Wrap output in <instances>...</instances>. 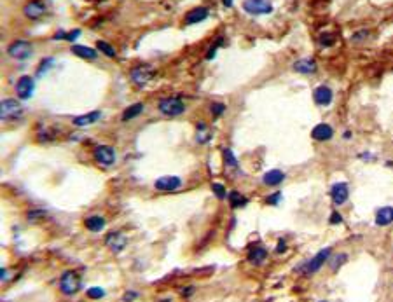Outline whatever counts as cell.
I'll return each mask as SVG.
<instances>
[{
	"label": "cell",
	"mask_w": 393,
	"mask_h": 302,
	"mask_svg": "<svg viewBox=\"0 0 393 302\" xmlns=\"http://www.w3.org/2000/svg\"><path fill=\"white\" fill-rule=\"evenodd\" d=\"M79 35H81V30H74V32H68L67 33V40H68V42H74V40L77 39Z\"/></svg>",
	"instance_id": "35"
},
{
	"label": "cell",
	"mask_w": 393,
	"mask_h": 302,
	"mask_svg": "<svg viewBox=\"0 0 393 302\" xmlns=\"http://www.w3.org/2000/svg\"><path fill=\"white\" fill-rule=\"evenodd\" d=\"M33 91H35V81L30 75H23V77L18 79L16 82V95L19 96L21 100H28L33 96Z\"/></svg>",
	"instance_id": "8"
},
{
	"label": "cell",
	"mask_w": 393,
	"mask_h": 302,
	"mask_svg": "<svg viewBox=\"0 0 393 302\" xmlns=\"http://www.w3.org/2000/svg\"><path fill=\"white\" fill-rule=\"evenodd\" d=\"M243 11L248 12V14H252V16L271 14L273 4H271V0H245Z\"/></svg>",
	"instance_id": "5"
},
{
	"label": "cell",
	"mask_w": 393,
	"mask_h": 302,
	"mask_svg": "<svg viewBox=\"0 0 393 302\" xmlns=\"http://www.w3.org/2000/svg\"><path fill=\"white\" fill-rule=\"evenodd\" d=\"M100 119H101V112L93 110V112H88V114H84V115H77V117L74 119V124L79 126V128H83V126L95 124V122L100 121Z\"/></svg>",
	"instance_id": "18"
},
{
	"label": "cell",
	"mask_w": 393,
	"mask_h": 302,
	"mask_svg": "<svg viewBox=\"0 0 393 302\" xmlns=\"http://www.w3.org/2000/svg\"><path fill=\"white\" fill-rule=\"evenodd\" d=\"M103 227H105V218L98 217V215H93V217L86 218V229H88V231L100 232Z\"/></svg>",
	"instance_id": "24"
},
{
	"label": "cell",
	"mask_w": 393,
	"mask_h": 302,
	"mask_svg": "<svg viewBox=\"0 0 393 302\" xmlns=\"http://www.w3.org/2000/svg\"><path fill=\"white\" fill-rule=\"evenodd\" d=\"M343 222V217H341L337 211H334L332 215H330V224H341Z\"/></svg>",
	"instance_id": "36"
},
{
	"label": "cell",
	"mask_w": 393,
	"mask_h": 302,
	"mask_svg": "<svg viewBox=\"0 0 393 302\" xmlns=\"http://www.w3.org/2000/svg\"><path fill=\"white\" fill-rule=\"evenodd\" d=\"M97 49L100 51L101 54H105L107 58H115V56H117V51H115V47L110 46L108 42H105V40H97Z\"/></svg>",
	"instance_id": "25"
},
{
	"label": "cell",
	"mask_w": 393,
	"mask_h": 302,
	"mask_svg": "<svg viewBox=\"0 0 393 302\" xmlns=\"http://www.w3.org/2000/svg\"><path fill=\"white\" fill-rule=\"evenodd\" d=\"M143 112V103H133L129 105L128 108H126L124 112H122V121H131V119L138 117L140 114Z\"/></svg>",
	"instance_id": "23"
},
{
	"label": "cell",
	"mask_w": 393,
	"mask_h": 302,
	"mask_svg": "<svg viewBox=\"0 0 393 302\" xmlns=\"http://www.w3.org/2000/svg\"><path fill=\"white\" fill-rule=\"evenodd\" d=\"M224 163H225V166L231 168V170H236V168H238V159L234 157L232 150H229V149L224 150Z\"/></svg>",
	"instance_id": "28"
},
{
	"label": "cell",
	"mask_w": 393,
	"mask_h": 302,
	"mask_svg": "<svg viewBox=\"0 0 393 302\" xmlns=\"http://www.w3.org/2000/svg\"><path fill=\"white\" fill-rule=\"evenodd\" d=\"M276 252H278V253L285 252V241H282V243H280V245H278V250H276Z\"/></svg>",
	"instance_id": "40"
},
{
	"label": "cell",
	"mask_w": 393,
	"mask_h": 302,
	"mask_svg": "<svg viewBox=\"0 0 393 302\" xmlns=\"http://www.w3.org/2000/svg\"><path fill=\"white\" fill-rule=\"evenodd\" d=\"M208 9L206 7H196V9H193V11H189L186 14V18H184V23L186 25H196V23H201V21H204V19L208 18Z\"/></svg>",
	"instance_id": "16"
},
{
	"label": "cell",
	"mask_w": 393,
	"mask_h": 302,
	"mask_svg": "<svg viewBox=\"0 0 393 302\" xmlns=\"http://www.w3.org/2000/svg\"><path fill=\"white\" fill-rule=\"evenodd\" d=\"M318 42L322 44V46H332V44L336 42V33H322Z\"/></svg>",
	"instance_id": "30"
},
{
	"label": "cell",
	"mask_w": 393,
	"mask_h": 302,
	"mask_svg": "<svg viewBox=\"0 0 393 302\" xmlns=\"http://www.w3.org/2000/svg\"><path fill=\"white\" fill-rule=\"evenodd\" d=\"M182 185V180H180L179 177H161L157 178L156 184H154V187L157 189V191H177V189Z\"/></svg>",
	"instance_id": "14"
},
{
	"label": "cell",
	"mask_w": 393,
	"mask_h": 302,
	"mask_svg": "<svg viewBox=\"0 0 393 302\" xmlns=\"http://www.w3.org/2000/svg\"><path fill=\"white\" fill-rule=\"evenodd\" d=\"M264 184L266 185H271V187H275V185H280L283 180H285V173H283L282 170H271L268 171V173L264 175Z\"/></svg>",
	"instance_id": "21"
},
{
	"label": "cell",
	"mask_w": 393,
	"mask_h": 302,
	"mask_svg": "<svg viewBox=\"0 0 393 302\" xmlns=\"http://www.w3.org/2000/svg\"><path fill=\"white\" fill-rule=\"evenodd\" d=\"M72 53L75 54V56L83 58V60H97V49H93V47H88V46H72Z\"/></svg>",
	"instance_id": "20"
},
{
	"label": "cell",
	"mask_w": 393,
	"mask_h": 302,
	"mask_svg": "<svg viewBox=\"0 0 393 302\" xmlns=\"http://www.w3.org/2000/svg\"><path fill=\"white\" fill-rule=\"evenodd\" d=\"M95 159L103 166H110L115 163V150L108 145H100L95 150Z\"/></svg>",
	"instance_id": "10"
},
{
	"label": "cell",
	"mask_w": 393,
	"mask_h": 302,
	"mask_svg": "<svg viewBox=\"0 0 393 302\" xmlns=\"http://www.w3.org/2000/svg\"><path fill=\"white\" fill-rule=\"evenodd\" d=\"M210 138H211V131L206 128L204 122H199V124H197V142L206 143V142H210Z\"/></svg>",
	"instance_id": "27"
},
{
	"label": "cell",
	"mask_w": 393,
	"mask_h": 302,
	"mask_svg": "<svg viewBox=\"0 0 393 302\" xmlns=\"http://www.w3.org/2000/svg\"><path fill=\"white\" fill-rule=\"evenodd\" d=\"M135 297H136L135 292H133V294H126V295H124V301H133V299H135Z\"/></svg>",
	"instance_id": "39"
},
{
	"label": "cell",
	"mask_w": 393,
	"mask_h": 302,
	"mask_svg": "<svg viewBox=\"0 0 393 302\" xmlns=\"http://www.w3.org/2000/svg\"><path fill=\"white\" fill-rule=\"evenodd\" d=\"M23 14L28 19H39L46 14V4L42 0H30L28 4L23 7Z\"/></svg>",
	"instance_id": "9"
},
{
	"label": "cell",
	"mask_w": 393,
	"mask_h": 302,
	"mask_svg": "<svg viewBox=\"0 0 393 302\" xmlns=\"http://www.w3.org/2000/svg\"><path fill=\"white\" fill-rule=\"evenodd\" d=\"M393 222V208L392 206H385L379 208L378 213H376V224L378 225H390Z\"/></svg>",
	"instance_id": "19"
},
{
	"label": "cell",
	"mask_w": 393,
	"mask_h": 302,
	"mask_svg": "<svg viewBox=\"0 0 393 302\" xmlns=\"http://www.w3.org/2000/svg\"><path fill=\"white\" fill-rule=\"evenodd\" d=\"M313 98H314V101H316L318 105H322V107H327V105L332 103L334 93H332V89H330L329 86H318V88L314 89Z\"/></svg>",
	"instance_id": "13"
},
{
	"label": "cell",
	"mask_w": 393,
	"mask_h": 302,
	"mask_svg": "<svg viewBox=\"0 0 393 302\" xmlns=\"http://www.w3.org/2000/svg\"><path fill=\"white\" fill-rule=\"evenodd\" d=\"M334 135V129L330 128L329 124H318L314 126L313 131H311V136H313L316 142H327V140H330Z\"/></svg>",
	"instance_id": "17"
},
{
	"label": "cell",
	"mask_w": 393,
	"mask_h": 302,
	"mask_svg": "<svg viewBox=\"0 0 393 302\" xmlns=\"http://www.w3.org/2000/svg\"><path fill=\"white\" fill-rule=\"evenodd\" d=\"M292 68L297 72V74L309 75V74H314V72H316L318 65H316V61H314V60H309V58H302V60H297L295 63H294Z\"/></svg>",
	"instance_id": "15"
},
{
	"label": "cell",
	"mask_w": 393,
	"mask_h": 302,
	"mask_svg": "<svg viewBox=\"0 0 393 302\" xmlns=\"http://www.w3.org/2000/svg\"><path fill=\"white\" fill-rule=\"evenodd\" d=\"M88 297L90 299H101L105 297V290L103 288H98V287H93L88 290Z\"/></svg>",
	"instance_id": "31"
},
{
	"label": "cell",
	"mask_w": 393,
	"mask_h": 302,
	"mask_svg": "<svg viewBox=\"0 0 393 302\" xmlns=\"http://www.w3.org/2000/svg\"><path fill=\"white\" fill-rule=\"evenodd\" d=\"M330 257V248H323L320 250L316 255L313 257V259L309 260V262L304 264V267H300L299 273H304V274H313L316 273V271L320 269V267L323 266V264L327 262V259Z\"/></svg>",
	"instance_id": "6"
},
{
	"label": "cell",
	"mask_w": 393,
	"mask_h": 302,
	"mask_svg": "<svg viewBox=\"0 0 393 302\" xmlns=\"http://www.w3.org/2000/svg\"><path fill=\"white\" fill-rule=\"evenodd\" d=\"M32 53H33V46L28 40H14V42L9 44V47H7V54L18 61L28 60V58L32 56Z\"/></svg>",
	"instance_id": "4"
},
{
	"label": "cell",
	"mask_w": 393,
	"mask_h": 302,
	"mask_svg": "<svg viewBox=\"0 0 393 302\" xmlns=\"http://www.w3.org/2000/svg\"><path fill=\"white\" fill-rule=\"evenodd\" d=\"M54 63V60L53 58H46V60H42L40 61V65H39V70H37V77H42L44 74H46L47 70H49V65H53Z\"/></svg>",
	"instance_id": "29"
},
{
	"label": "cell",
	"mask_w": 393,
	"mask_h": 302,
	"mask_svg": "<svg viewBox=\"0 0 393 302\" xmlns=\"http://www.w3.org/2000/svg\"><path fill=\"white\" fill-rule=\"evenodd\" d=\"M229 203H231V206L232 208H243L245 204L248 203V199L245 198L243 194H240V192H231L229 194Z\"/></svg>",
	"instance_id": "26"
},
{
	"label": "cell",
	"mask_w": 393,
	"mask_h": 302,
	"mask_svg": "<svg viewBox=\"0 0 393 302\" xmlns=\"http://www.w3.org/2000/svg\"><path fill=\"white\" fill-rule=\"evenodd\" d=\"M280 199H282V192H275V196L268 199V203H269V204H276V203H278V201H280Z\"/></svg>",
	"instance_id": "37"
},
{
	"label": "cell",
	"mask_w": 393,
	"mask_h": 302,
	"mask_svg": "<svg viewBox=\"0 0 393 302\" xmlns=\"http://www.w3.org/2000/svg\"><path fill=\"white\" fill-rule=\"evenodd\" d=\"M224 7H232V0H222Z\"/></svg>",
	"instance_id": "41"
},
{
	"label": "cell",
	"mask_w": 393,
	"mask_h": 302,
	"mask_svg": "<svg viewBox=\"0 0 393 302\" xmlns=\"http://www.w3.org/2000/svg\"><path fill=\"white\" fill-rule=\"evenodd\" d=\"M159 110H161V114L175 117V115H180L186 112V103H184L182 98H179V96L163 98L161 101H159Z\"/></svg>",
	"instance_id": "1"
},
{
	"label": "cell",
	"mask_w": 393,
	"mask_h": 302,
	"mask_svg": "<svg viewBox=\"0 0 393 302\" xmlns=\"http://www.w3.org/2000/svg\"><path fill=\"white\" fill-rule=\"evenodd\" d=\"M105 245L112 250L114 253H119L124 250V246L128 245V238H126L122 232H110L105 239Z\"/></svg>",
	"instance_id": "11"
},
{
	"label": "cell",
	"mask_w": 393,
	"mask_h": 302,
	"mask_svg": "<svg viewBox=\"0 0 393 302\" xmlns=\"http://www.w3.org/2000/svg\"><path fill=\"white\" fill-rule=\"evenodd\" d=\"M210 110H211V114H213L215 117H220V115L225 112V105L224 103H211Z\"/></svg>",
	"instance_id": "32"
},
{
	"label": "cell",
	"mask_w": 393,
	"mask_h": 302,
	"mask_svg": "<svg viewBox=\"0 0 393 302\" xmlns=\"http://www.w3.org/2000/svg\"><path fill=\"white\" fill-rule=\"evenodd\" d=\"M154 77V68L150 65H138L131 70V81L135 82L138 88H143L150 82Z\"/></svg>",
	"instance_id": "7"
},
{
	"label": "cell",
	"mask_w": 393,
	"mask_h": 302,
	"mask_svg": "<svg viewBox=\"0 0 393 302\" xmlns=\"http://www.w3.org/2000/svg\"><path fill=\"white\" fill-rule=\"evenodd\" d=\"M211 189H213L215 196H217L218 199H225V196H227V192H225V187L220 184H213L211 185Z\"/></svg>",
	"instance_id": "33"
},
{
	"label": "cell",
	"mask_w": 393,
	"mask_h": 302,
	"mask_svg": "<svg viewBox=\"0 0 393 302\" xmlns=\"http://www.w3.org/2000/svg\"><path fill=\"white\" fill-rule=\"evenodd\" d=\"M346 260V255H339V259H336L334 260V264H332V269L336 271L337 267H341V262H344Z\"/></svg>",
	"instance_id": "38"
},
{
	"label": "cell",
	"mask_w": 393,
	"mask_h": 302,
	"mask_svg": "<svg viewBox=\"0 0 393 302\" xmlns=\"http://www.w3.org/2000/svg\"><path fill=\"white\" fill-rule=\"evenodd\" d=\"M23 115V107L19 101L16 100H4L2 105H0V117L2 121H16V119H21Z\"/></svg>",
	"instance_id": "2"
},
{
	"label": "cell",
	"mask_w": 393,
	"mask_h": 302,
	"mask_svg": "<svg viewBox=\"0 0 393 302\" xmlns=\"http://www.w3.org/2000/svg\"><path fill=\"white\" fill-rule=\"evenodd\" d=\"M268 259V250L262 248V246H254V248L248 252V260H250L252 264H262L264 260Z\"/></svg>",
	"instance_id": "22"
},
{
	"label": "cell",
	"mask_w": 393,
	"mask_h": 302,
	"mask_svg": "<svg viewBox=\"0 0 393 302\" xmlns=\"http://www.w3.org/2000/svg\"><path fill=\"white\" fill-rule=\"evenodd\" d=\"M222 40H224V39H217V42H215V46H213V47H210V49H208V53H206V60H211V58L215 56V51H217L218 47H220L222 44H224V42H222Z\"/></svg>",
	"instance_id": "34"
},
{
	"label": "cell",
	"mask_w": 393,
	"mask_h": 302,
	"mask_svg": "<svg viewBox=\"0 0 393 302\" xmlns=\"http://www.w3.org/2000/svg\"><path fill=\"white\" fill-rule=\"evenodd\" d=\"M348 196H350V191H348V185L339 182V184H334L332 189H330V198H332L334 204H344L348 201Z\"/></svg>",
	"instance_id": "12"
},
{
	"label": "cell",
	"mask_w": 393,
	"mask_h": 302,
	"mask_svg": "<svg viewBox=\"0 0 393 302\" xmlns=\"http://www.w3.org/2000/svg\"><path fill=\"white\" fill-rule=\"evenodd\" d=\"M60 290L65 295H75L81 290V278L75 271H67L60 278Z\"/></svg>",
	"instance_id": "3"
}]
</instances>
